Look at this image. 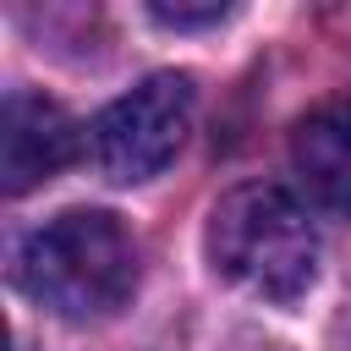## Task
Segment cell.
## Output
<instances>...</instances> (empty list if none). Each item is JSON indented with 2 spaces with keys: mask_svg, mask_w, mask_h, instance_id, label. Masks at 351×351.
<instances>
[{
  "mask_svg": "<svg viewBox=\"0 0 351 351\" xmlns=\"http://www.w3.org/2000/svg\"><path fill=\"white\" fill-rule=\"evenodd\" d=\"M16 280L60 318H104L137 291V241L104 208H66L22 241Z\"/></svg>",
  "mask_w": 351,
  "mask_h": 351,
  "instance_id": "6da1fadb",
  "label": "cell"
},
{
  "mask_svg": "<svg viewBox=\"0 0 351 351\" xmlns=\"http://www.w3.org/2000/svg\"><path fill=\"white\" fill-rule=\"evenodd\" d=\"M192 104H197V93H192L186 71H154L137 88H126L121 99H110L99 110V121H93L99 170L110 181H121V186L159 176L186 143Z\"/></svg>",
  "mask_w": 351,
  "mask_h": 351,
  "instance_id": "3957f363",
  "label": "cell"
},
{
  "mask_svg": "<svg viewBox=\"0 0 351 351\" xmlns=\"http://www.w3.org/2000/svg\"><path fill=\"white\" fill-rule=\"evenodd\" d=\"M230 5H148V16L154 22H165V27H203V22H219Z\"/></svg>",
  "mask_w": 351,
  "mask_h": 351,
  "instance_id": "8992f818",
  "label": "cell"
},
{
  "mask_svg": "<svg viewBox=\"0 0 351 351\" xmlns=\"http://www.w3.org/2000/svg\"><path fill=\"white\" fill-rule=\"evenodd\" d=\"M291 170L318 208L351 219V99H324L291 126Z\"/></svg>",
  "mask_w": 351,
  "mask_h": 351,
  "instance_id": "5b68a950",
  "label": "cell"
},
{
  "mask_svg": "<svg viewBox=\"0 0 351 351\" xmlns=\"http://www.w3.org/2000/svg\"><path fill=\"white\" fill-rule=\"evenodd\" d=\"M77 121L66 115V104H55L49 93H5L0 110V186L5 197H22L33 186H44L49 176H60L77 159Z\"/></svg>",
  "mask_w": 351,
  "mask_h": 351,
  "instance_id": "277c9868",
  "label": "cell"
},
{
  "mask_svg": "<svg viewBox=\"0 0 351 351\" xmlns=\"http://www.w3.org/2000/svg\"><path fill=\"white\" fill-rule=\"evenodd\" d=\"M208 258L230 285L263 302H296L318 280V230L285 186L247 181L214 203Z\"/></svg>",
  "mask_w": 351,
  "mask_h": 351,
  "instance_id": "7a4b0ae2",
  "label": "cell"
}]
</instances>
